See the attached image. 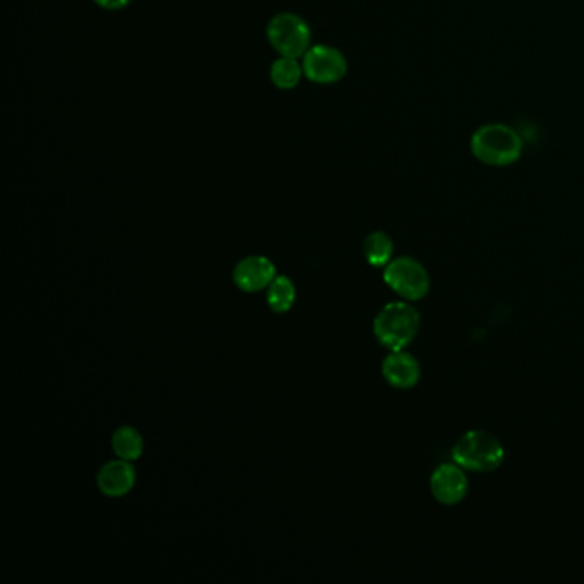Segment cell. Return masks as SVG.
Returning a JSON list of instances; mask_svg holds the SVG:
<instances>
[{
	"instance_id": "obj_8",
	"label": "cell",
	"mask_w": 584,
	"mask_h": 584,
	"mask_svg": "<svg viewBox=\"0 0 584 584\" xmlns=\"http://www.w3.org/2000/svg\"><path fill=\"white\" fill-rule=\"evenodd\" d=\"M276 278V266L268 257L251 256L242 259L233 269V283L242 292H261Z\"/></svg>"
},
{
	"instance_id": "obj_1",
	"label": "cell",
	"mask_w": 584,
	"mask_h": 584,
	"mask_svg": "<svg viewBox=\"0 0 584 584\" xmlns=\"http://www.w3.org/2000/svg\"><path fill=\"white\" fill-rule=\"evenodd\" d=\"M420 314L408 302H391L384 305L374 319L377 341L391 352L405 350L420 331Z\"/></svg>"
},
{
	"instance_id": "obj_13",
	"label": "cell",
	"mask_w": 584,
	"mask_h": 584,
	"mask_svg": "<svg viewBox=\"0 0 584 584\" xmlns=\"http://www.w3.org/2000/svg\"><path fill=\"white\" fill-rule=\"evenodd\" d=\"M268 290V304L276 314H285L295 302V287L288 276H276Z\"/></svg>"
},
{
	"instance_id": "obj_3",
	"label": "cell",
	"mask_w": 584,
	"mask_h": 584,
	"mask_svg": "<svg viewBox=\"0 0 584 584\" xmlns=\"http://www.w3.org/2000/svg\"><path fill=\"white\" fill-rule=\"evenodd\" d=\"M521 148L523 144L514 129L501 124L480 127L471 138L473 155L492 167L511 165L521 155Z\"/></svg>"
},
{
	"instance_id": "obj_6",
	"label": "cell",
	"mask_w": 584,
	"mask_h": 584,
	"mask_svg": "<svg viewBox=\"0 0 584 584\" xmlns=\"http://www.w3.org/2000/svg\"><path fill=\"white\" fill-rule=\"evenodd\" d=\"M304 74L312 83L333 84L345 78L346 60L340 50L326 45L309 48L304 55Z\"/></svg>"
},
{
	"instance_id": "obj_12",
	"label": "cell",
	"mask_w": 584,
	"mask_h": 584,
	"mask_svg": "<svg viewBox=\"0 0 584 584\" xmlns=\"http://www.w3.org/2000/svg\"><path fill=\"white\" fill-rule=\"evenodd\" d=\"M112 447L120 459L136 461L143 454V437L139 434V430L126 425V427L115 430L114 436H112Z\"/></svg>"
},
{
	"instance_id": "obj_11",
	"label": "cell",
	"mask_w": 584,
	"mask_h": 584,
	"mask_svg": "<svg viewBox=\"0 0 584 584\" xmlns=\"http://www.w3.org/2000/svg\"><path fill=\"white\" fill-rule=\"evenodd\" d=\"M394 244L388 233L374 232L364 242L367 263L374 268H386L393 261Z\"/></svg>"
},
{
	"instance_id": "obj_10",
	"label": "cell",
	"mask_w": 584,
	"mask_h": 584,
	"mask_svg": "<svg viewBox=\"0 0 584 584\" xmlns=\"http://www.w3.org/2000/svg\"><path fill=\"white\" fill-rule=\"evenodd\" d=\"M98 489L108 497H122L134 489L136 483V470L127 459L108 461L102 466L96 477Z\"/></svg>"
},
{
	"instance_id": "obj_14",
	"label": "cell",
	"mask_w": 584,
	"mask_h": 584,
	"mask_svg": "<svg viewBox=\"0 0 584 584\" xmlns=\"http://www.w3.org/2000/svg\"><path fill=\"white\" fill-rule=\"evenodd\" d=\"M304 67L293 57H281L271 66V81L280 90H293L302 79Z\"/></svg>"
},
{
	"instance_id": "obj_15",
	"label": "cell",
	"mask_w": 584,
	"mask_h": 584,
	"mask_svg": "<svg viewBox=\"0 0 584 584\" xmlns=\"http://www.w3.org/2000/svg\"><path fill=\"white\" fill-rule=\"evenodd\" d=\"M95 2L98 4V6L115 11V9H122V7L129 6L132 0H95Z\"/></svg>"
},
{
	"instance_id": "obj_9",
	"label": "cell",
	"mask_w": 584,
	"mask_h": 584,
	"mask_svg": "<svg viewBox=\"0 0 584 584\" xmlns=\"http://www.w3.org/2000/svg\"><path fill=\"white\" fill-rule=\"evenodd\" d=\"M382 376L393 388L412 389L420 381L422 370L412 353L398 350V352L389 353L388 357L384 358Z\"/></svg>"
},
{
	"instance_id": "obj_2",
	"label": "cell",
	"mask_w": 584,
	"mask_h": 584,
	"mask_svg": "<svg viewBox=\"0 0 584 584\" xmlns=\"http://www.w3.org/2000/svg\"><path fill=\"white\" fill-rule=\"evenodd\" d=\"M451 456L463 470L489 473L504 463L506 451L494 434L485 430H470L465 436L459 437Z\"/></svg>"
},
{
	"instance_id": "obj_4",
	"label": "cell",
	"mask_w": 584,
	"mask_h": 584,
	"mask_svg": "<svg viewBox=\"0 0 584 584\" xmlns=\"http://www.w3.org/2000/svg\"><path fill=\"white\" fill-rule=\"evenodd\" d=\"M384 281L396 295L408 302H417L430 292L429 271L424 264L410 256L393 259L384 268Z\"/></svg>"
},
{
	"instance_id": "obj_5",
	"label": "cell",
	"mask_w": 584,
	"mask_h": 584,
	"mask_svg": "<svg viewBox=\"0 0 584 584\" xmlns=\"http://www.w3.org/2000/svg\"><path fill=\"white\" fill-rule=\"evenodd\" d=\"M268 40L281 57L298 59L310 48V30L297 14H278L268 26Z\"/></svg>"
},
{
	"instance_id": "obj_7",
	"label": "cell",
	"mask_w": 584,
	"mask_h": 584,
	"mask_svg": "<svg viewBox=\"0 0 584 584\" xmlns=\"http://www.w3.org/2000/svg\"><path fill=\"white\" fill-rule=\"evenodd\" d=\"M430 492L442 506H456L468 494V477L458 463H442L432 471Z\"/></svg>"
}]
</instances>
